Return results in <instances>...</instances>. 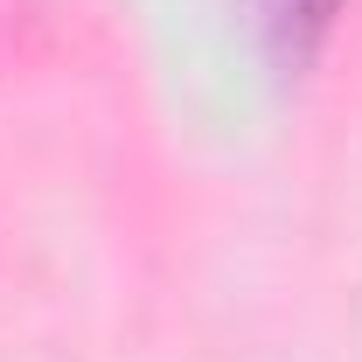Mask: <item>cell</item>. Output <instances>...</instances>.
Returning a JSON list of instances; mask_svg holds the SVG:
<instances>
[{
	"mask_svg": "<svg viewBox=\"0 0 362 362\" xmlns=\"http://www.w3.org/2000/svg\"><path fill=\"white\" fill-rule=\"evenodd\" d=\"M341 0H251V21H258V42L279 70H307L314 49L327 42Z\"/></svg>",
	"mask_w": 362,
	"mask_h": 362,
	"instance_id": "1",
	"label": "cell"
}]
</instances>
